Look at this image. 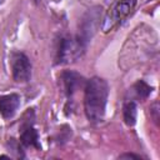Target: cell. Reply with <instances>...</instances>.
<instances>
[{
    "instance_id": "9",
    "label": "cell",
    "mask_w": 160,
    "mask_h": 160,
    "mask_svg": "<svg viewBox=\"0 0 160 160\" xmlns=\"http://www.w3.org/2000/svg\"><path fill=\"white\" fill-rule=\"evenodd\" d=\"M132 89H134L135 94L138 95V98H140V99H142V100L148 99V96H149V95L151 94V91H152V88H151L149 84H146L144 80H138V81L134 84Z\"/></svg>"
},
{
    "instance_id": "5",
    "label": "cell",
    "mask_w": 160,
    "mask_h": 160,
    "mask_svg": "<svg viewBox=\"0 0 160 160\" xmlns=\"http://www.w3.org/2000/svg\"><path fill=\"white\" fill-rule=\"evenodd\" d=\"M61 80H62V85H64V90L68 98H71L72 94L84 85V78L71 70H66L61 74Z\"/></svg>"
},
{
    "instance_id": "10",
    "label": "cell",
    "mask_w": 160,
    "mask_h": 160,
    "mask_svg": "<svg viewBox=\"0 0 160 160\" xmlns=\"http://www.w3.org/2000/svg\"><path fill=\"white\" fill-rule=\"evenodd\" d=\"M119 159H136V160H139V159H141V156L135 155V154H122L119 156Z\"/></svg>"
},
{
    "instance_id": "8",
    "label": "cell",
    "mask_w": 160,
    "mask_h": 160,
    "mask_svg": "<svg viewBox=\"0 0 160 160\" xmlns=\"http://www.w3.org/2000/svg\"><path fill=\"white\" fill-rule=\"evenodd\" d=\"M136 114H138V108L135 101H128L125 102L122 108V116L124 121L128 126H134L136 122Z\"/></svg>"
},
{
    "instance_id": "3",
    "label": "cell",
    "mask_w": 160,
    "mask_h": 160,
    "mask_svg": "<svg viewBox=\"0 0 160 160\" xmlns=\"http://www.w3.org/2000/svg\"><path fill=\"white\" fill-rule=\"evenodd\" d=\"M134 5H135V0H116L106 12L102 30L108 32L109 30L119 25L131 12V10L134 9Z\"/></svg>"
},
{
    "instance_id": "1",
    "label": "cell",
    "mask_w": 160,
    "mask_h": 160,
    "mask_svg": "<svg viewBox=\"0 0 160 160\" xmlns=\"http://www.w3.org/2000/svg\"><path fill=\"white\" fill-rule=\"evenodd\" d=\"M109 85L99 78L92 76L85 82V96H84V110L90 122H100L105 115V108L108 102Z\"/></svg>"
},
{
    "instance_id": "6",
    "label": "cell",
    "mask_w": 160,
    "mask_h": 160,
    "mask_svg": "<svg viewBox=\"0 0 160 160\" xmlns=\"http://www.w3.org/2000/svg\"><path fill=\"white\" fill-rule=\"evenodd\" d=\"M20 106V96L18 94H9L0 96V112L5 119H10L15 115Z\"/></svg>"
},
{
    "instance_id": "7",
    "label": "cell",
    "mask_w": 160,
    "mask_h": 160,
    "mask_svg": "<svg viewBox=\"0 0 160 160\" xmlns=\"http://www.w3.org/2000/svg\"><path fill=\"white\" fill-rule=\"evenodd\" d=\"M20 144L24 145L25 148H35V149L41 148L39 142V134L32 128L31 124H28L26 126L22 128L20 134Z\"/></svg>"
},
{
    "instance_id": "4",
    "label": "cell",
    "mask_w": 160,
    "mask_h": 160,
    "mask_svg": "<svg viewBox=\"0 0 160 160\" xmlns=\"http://www.w3.org/2000/svg\"><path fill=\"white\" fill-rule=\"evenodd\" d=\"M12 78L16 82H28L31 78V64L24 52L15 51L10 56Z\"/></svg>"
},
{
    "instance_id": "2",
    "label": "cell",
    "mask_w": 160,
    "mask_h": 160,
    "mask_svg": "<svg viewBox=\"0 0 160 160\" xmlns=\"http://www.w3.org/2000/svg\"><path fill=\"white\" fill-rule=\"evenodd\" d=\"M85 51L84 39L79 36H66L61 39L58 50V62L69 64L81 58Z\"/></svg>"
}]
</instances>
